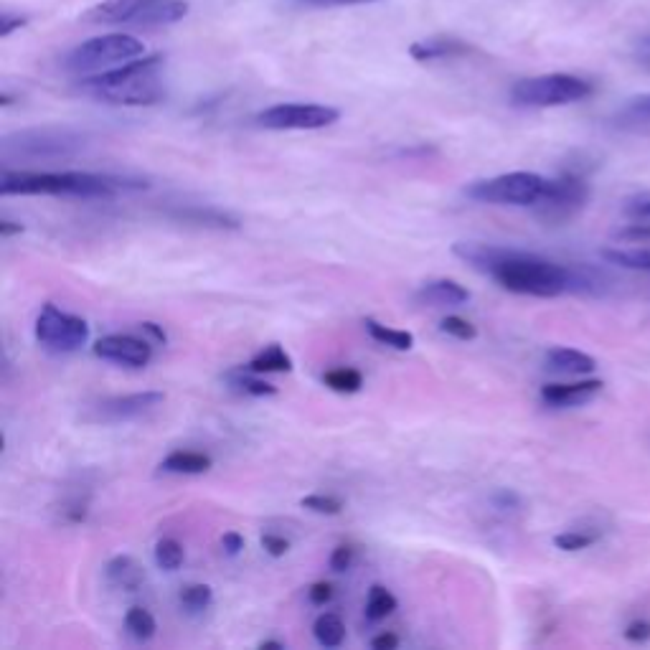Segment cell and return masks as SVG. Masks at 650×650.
<instances>
[{
	"label": "cell",
	"instance_id": "6da1fadb",
	"mask_svg": "<svg viewBox=\"0 0 650 650\" xmlns=\"http://www.w3.org/2000/svg\"><path fill=\"white\" fill-rule=\"evenodd\" d=\"M452 254L483 275L493 277L503 290L516 292V295L559 298L564 292H572L574 285L572 267L557 265V262L541 259L536 254L480 242H458L452 247Z\"/></svg>",
	"mask_w": 650,
	"mask_h": 650
},
{
	"label": "cell",
	"instance_id": "7a4b0ae2",
	"mask_svg": "<svg viewBox=\"0 0 650 650\" xmlns=\"http://www.w3.org/2000/svg\"><path fill=\"white\" fill-rule=\"evenodd\" d=\"M166 59L160 54H145L122 67L82 77L79 89L94 100L122 107H150L166 97V84L160 79Z\"/></svg>",
	"mask_w": 650,
	"mask_h": 650
},
{
	"label": "cell",
	"instance_id": "3957f363",
	"mask_svg": "<svg viewBox=\"0 0 650 650\" xmlns=\"http://www.w3.org/2000/svg\"><path fill=\"white\" fill-rule=\"evenodd\" d=\"M188 16L186 0H102L82 13L94 26H173Z\"/></svg>",
	"mask_w": 650,
	"mask_h": 650
},
{
	"label": "cell",
	"instance_id": "277c9868",
	"mask_svg": "<svg viewBox=\"0 0 650 650\" xmlns=\"http://www.w3.org/2000/svg\"><path fill=\"white\" fill-rule=\"evenodd\" d=\"M145 44L130 34H105L94 36V39L84 41V44L74 46L67 56H64V69L79 77H89V74H100L107 69H115L127 64V61L140 59L145 56Z\"/></svg>",
	"mask_w": 650,
	"mask_h": 650
},
{
	"label": "cell",
	"instance_id": "5b68a950",
	"mask_svg": "<svg viewBox=\"0 0 650 650\" xmlns=\"http://www.w3.org/2000/svg\"><path fill=\"white\" fill-rule=\"evenodd\" d=\"M87 145V138L69 127H36L23 133L3 138V155L6 158L26 160H56L69 158Z\"/></svg>",
	"mask_w": 650,
	"mask_h": 650
},
{
	"label": "cell",
	"instance_id": "8992f818",
	"mask_svg": "<svg viewBox=\"0 0 650 650\" xmlns=\"http://www.w3.org/2000/svg\"><path fill=\"white\" fill-rule=\"evenodd\" d=\"M592 84L574 74H541L513 84L511 100L521 107H562L587 100Z\"/></svg>",
	"mask_w": 650,
	"mask_h": 650
},
{
	"label": "cell",
	"instance_id": "52a82bcc",
	"mask_svg": "<svg viewBox=\"0 0 650 650\" xmlns=\"http://www.w3.org/2000/svg\"><path fill=\"white\" fill-rule=\"evenodd\" d=\"M587 199H590L587 178L579 171H564L554 181H546L541 199L534 204V214L544 224L562 226L584 209Z\"/></svg>",
	"mask_w": 650,
	"mask_h": 650
},
{
	"label": "cell",
	"instance_id": "ba28073f",
	"mask_svg": "<svg viewBox=\"0 0 650 650\" xmlns=\"http://www.w3.org/2000/svg\"><path fill=\"white\" fill-rule=\"evenodd\" d=\"M546 188V178L539 173L513 171L503 176L478 181L468 188L470 199L496 206H534Z\"/></svg>",
	"mask_w": 650,
	"mask_h": 650
},
{
	"label": "cell",
	"instance_id": "9c48e42d",
	"mask_svg": "<svg viewBox=\"0 0 650 650\" xmlns=\"http://www.w3.org/2000/svg\"><path fill=\"white\" fill-rule=\"evenodd\" d=\"M36 341L54 353H74L89 341V325L79 315L46 303L36 318Z\"/></svg>",
	"mask_w": 650,
	"mask_h": 650
},
{
	"label": "cell",
	"instance_id": "30bf717a",
	"mask_svg": "<svg viewBox=\"0 0 650 650\" xmlns=\"http://www.w3.org/2000/svg\"><path fill=\"white\" fill-rule=\"evenodd\" d=\"M341 110L315 102H285L272 105L257 115V125L265 130H323L336 125Z\"/></svg>",
	"mask_w": 650,
	"mask_h": 650
},
{
	"label": "cell",
	"instance_id": "8fae6325",
	"mask_svg": "<svg viewBox=\"0 0 650 650\" xmlns=\"http://www.w3.org/2000/svg\"><path fill=\"white\" fill-rule=\"evenodd\" d=\"M0 193L3 196H72V171H3Z\"/></svg>",
	"mask_w": 650,
	"mask_h": 650
},
{
	"label": "cell",
	"instance_id": "7c38bea8",
	"mask_svg": "<svg viewBox=\"0 0 650 650\" xmlns=\"http://www.w3.org/2000/svg\"><path fill=\"white\" fill-rule=\"evenodd\" d=\"M94 356L102 361H110V364L130 366V369H143V366L150 364L153 359V346L143 338L135 336H122V333H115V336H105L94 343Z\"/></svg>",
	"mask_w": 650,
	"mask_h": 650
},
{
	"label": "cell",
	"instance_id": "4fadbf2b",
	"mask_svg": "<svg viewBox=\"0 0 650 650\" xmlns=\"http://www.w3.org/2000/svg\"><path fill=\"white\" fill-rule=\"evenodd\" d=\"M163 402H166V394L160 392H135L125 394V397L102 399L97 404V419H102V422H127V419H138L143 414L155 412Z\"/></svg>",
	"mask_w": 650,
	"mask_h": 650
},
{
	"label": "cell",
	"instance_id": "5bb4252c",
	"mask_svg": "<svg viewBox=\"0 0 650 650\" xmlns=\"http://www.w3.org/2000/svg\"><path fill=\"white\" fill-rule=\"evenodd\" d=\"M470 300V292L455 280H430L414 292V303L425 308H458Z\"/></svg>",
	"mask_w": 650,
	"mask_h": 650
},
{
	"label": "cell",
	"instance_id": "9a60e30c",
	"mask_svg": "<svg viewBox=\"0 0 650 650\" xmlns=\"http://www.w3.org/2000/svg\"><path fill=\"white\" fill-rule=\"evenodd\" d=\"M602 392L600 379L574 381V384H546L541 389V399L549 407H577V404L590 402Z\"/></svg>",
	"mask_w": 650,
	"mask_h": 650
},
{
	"label": "cell",
	"instance_id": "2e32d148",
	"mask_svg": "<svg viewBox=\"0 0 650 650\" xmlns=\"http://www.w3.org/2000/svg\"><path fill=\"white\" fill-rule=\"evenodd\" d=\"M470 54V46L463 44L460 39L452 36H432V39L414 41L409 46V56L414 61H440V59H455V56Z\"/></svg>",
	"mask_w": 650,
	"mask_h": 650
},
{
	"label": "cell",
	"instance_id": "e0dca14e",
	"mask_svg": "<svg viewBox=\"0 0 650 650\" xmlns=\"http://www.w3.org/2000/svg\"><path fill=\"white\" fill-rule=\"evenodd\" d=\"M171 216L183 224L206 226V229H239L237 216L214 209V206H183V209L171 211Z\"/></svg>",
	"mask_w": 650,
	"mask_h": 650
},
{
	"label": "cell",
	"instance_id": "ac0fdd59",
	"mask_svg": "<svg viewBox=\"0 0 650 650\" xmlns=\"http://www.w3.org/2000/svg\"><path fill=\"white\" fill-rule=\"evenodd\" d=\"M105 577L112 587L122 592H138L145 584V569L135 562L133 557L120 554V557L110 559L105 567Z\"/></svg>",
	"mask_w": 650,
	"mask_h": 650
},
{
	"label": "cell",
	"instance_id": "d6986e66",
	"mask_svg": "<svg viewBox=\"0 0 650 650\" xmlns=\"http://www.w3.org/2000/svg\"><path fill=\"white\" fill-rule=\"evenodd\" d=\"M595 359H592L590 353L577 351V348H551L546 351V369L557 371V374H569V376H579V374H592L595 371Z\"/></svg>",
	"mask_w": 650,
	"mask_h": 650
},
{
	"label": "cell",
	"instance_id": "ffe728a7",
	"mask_svg": "<svg viewBox=\"0 0 650 650\" xmlns=\"http://www.w3.org/2000/svg\"><path fill=\"white\" fill-rule=\"evenodd\" d=\"M615 127L625 133H650V94H635L615 115Z\"/></svg>",
	"mask_w": 650,
	"mask_h": 650
},
{
	"label": "cell",
	"instance_id": "44dd1931",
	"mask_svg": "<svg viewBox=\"0 0 650 650\" xmlns=\"http://www.w3.org/2000/svg\"><path fill=\"white\" fill-rule=\"evenodd\" d=\"M211 465H214V460H211L209 455H204V452L176 450L171 452L168 458H163L160 470L173 475H204L209 473Z\"/></svg>",
	"mask_w": 650,
	"mask_h": 650
},
{
	"label": "cell",
	"instance_id": "7402d4cb",
	"mask_svg": "<svg viewBox=\"0 0 650 650\" xmlns=\"http://www.w3.org/2000/svg\"><path fill=\"white\" fill-rule=\"evenodd\" d=\"M247 369L254 371V374H287V371H292V359L285 348L272 343V346H267L265 351H259L257 356L249 361Z\"/></svg>",
	"mask_w": 650,
	"mask_h": 650
},
{
	"label": "cell",
	"instance_id": "603a6c76",
	"mask_svg": "<svg viewBox=\"0 0 650 650\" xmlns=\"http://www.w3.org/2000/svg\"><path fill=\"white\" fill-rule=\"evenodd\" d=\"M364 325L366 331H369V336L374 338L376 343H381V346H389L394 348V351H409V348L414 346V336L409 331H397V328H389V325L379 323V320L374 318H366Z\"/></svg>",
	"mask_w": 650,
	"mask_h": 650
},
{
	"label": "cell",
	"instance_id": "cb8c5ba5",
	"mask_svg": "<svg viewBox=\"0 0 650 650\" xmlns=\"http://www.w3.org/2000/svg\"><path fill=\"white\" fill-rule=\"evenodd\" d=\"M313 635L325 648H338V645L343 643V638H346V625H343V620L336 612H323V615L315 620Z\"/></svg>",
	"mask_w": 650,
	"mask_h": 650
},
{
	"label": "cell",
	"instance_id": "d4e9b609",
	"mask_svg": "<svg viewBox=\"0 0 650 650\" xmlns=\"http://www.w3.org/2000/svg\"><path fill=\"white\" fill-rule=\"evenodd\" d=\"M229 384H232V389H237V392L247 394V397H275L277 394L275 384L259 379V374H254V371L249 369L229 374Z\"/></svg>",
	"mask_w": 650,
	"mask_h": 650
},
{
	"label": "cell",
	"instance_id": "484cf974",
	"mask_svg": "<svg viewBox=\"0 0 650 650\" xmlns=\"http://www.w3.org/2000/svg\"><path fill=\"white\" fill-rule=\"evenodd\" d=\"M602 259L625 270L650 272V249H602Z\"/></svg>",
	"mask_w": 650,
	"mask_h": 650
},
{
	"label": "cell",
	"instance_id": "4316f807",
	"mask_svg": "<svg viewBox=\"0 0 650 650\" xmlns=\"http://www.w3.org/2000/svg\"><path fill=\"white\" fill-rule=\"evenodd\" d=\"M394 610H397V597L386 587H381V584H374L369 590V600H366V617H369L371 623H381Z\"/></svg>",
	"mask_w": 650,
	"mask_h": 650
},
{
	"label": "cell",
	"instance_id": "83f0119b",
	"mask_svg": "<svg viewBox=\"0 0 650 650\" xmlns=\"http://www.w3.org/2000/svg\"><path fill=\"white\" fill-rule=\"evenodd\" d=\"M125 628L135 640L148 643L155 635V630H158V625H155V617L145 607H130L125 615Z\"/></svg>",
	"mask_w": 650,
	"mask_h": 650
},
{
	"label": "cell",
	"instance_id": "f1b7e54d",
	"mask_svg": "<svg viewBox=\"0 0 650 650\" xmlns=\"http://www.w3.org/2000/svg\"><path fill=\"white\" fill-rule=\"evenodd\" d=\"M323 384L338 394H356L364 386V376L356 369H333L323 376Z\"/></svg>",
	"mask_w": 650,
	"mask_h": 650
},
{
	"label": "cell",
	"instance_id": "f546056e",
	"mask_svg": "<svg viewBox=\"0 0 650 650\" xmlns=\"http://www.w3.org/2000/svg\"><path fill=\"white\" fill-rule=\"evenodd\" d=\"M178 602L186 612H204L214 602V590L209 584H186L178 595Z\"/></svg>",
	"mask_w": 650,
	"mask_h": 650
},
{
	"label": "cell",
	"instance_id": "4dcf8cb0",
	"mask_svg": "<svg viewBox=\"0 0 650 650\" xmlns=\"http://www.w3.org/2000/svg\"><path fill=\"white\" fill-rule=\"evenodd\" d=\"M183 559H186V551H183V546L178 544L176 539H160L158 544H155V564H158L160 569L176 572L183 564Z\"/></svg>",
	"mask_w": 650,
	"mask_h": 650
},
{
	"label": "cell",
	"instance_id": "1f68e13d",
	"mask_svg": "<svg viewBox=\"0 0 650 650\" xmlns=\"http://www.w3.org/2000/svg\"><path fill=\"white\" fill-rule=\"evenodd\" d=\"M440 328L442 333L458 338V341H475V338H478V328H475L470 320L460 318V315H447V318H442Z\"/></svg>",
	"mask_w": 650,
	"mask_h": 650
},
{
	"label": "cell",
	"instance_id": "d6a6232c",
	"mask_svg": "<svg viewBox=\"0 0 650 650\" xmlns=\"http://www.w3.org/2000/svg\"><path fill=\"white\" fill-rule=\"evenodd\" d=\"M300 503H303V508H308V511H313V513H320V516H338V513L343 511L341 498L323 496V493H315V496H305Z\"/></svg>",
	"mask_w": 650,
	"mask_h": 650
},
{
	"label": "cell",
	"instance_id": "836d02e7",
	"mask_svg": "<svg viewBox=\"0 0 650 650\" xmlns=\"http://www.w3.org/2000/svg\"><path fill=\"white\" fill-rule=\"evenodd\" d=\"M600 539L597 534H587V531H564V534L554 536V546L562 551H582L592 546Z\"/></svg>",
	"mask_w": 650,
	"mask_h": 650
},
{
	"label": "cell",
	"instance_id": "e575fe53",
	"mask_svg": "<svg viewBox=\"0 0 650 650\" xmlns=\"http://www.w3.org/2000/svg\"><path fill=\"white\" fill-rule=\"evenodd\" d=\"M491 503H493V508H496V511L513 513V511H518V508H521V503H524V501H521V496H518L516 491H511V488H501V491L493 493Z\"/></svg>",
	"mask_w": 650,
	"mask_h": 650
},
{
	"label": "cell",
	"instance_id": "d590c367",
	"mask_svg": "<svg viewBox=\"0 0 650 650\" xmlns=\"http://www.w3.org/2000/svg\"><path fill=\"white\" fill-rule=\"evenodd\" d=\"M617 239H623V242H650V221H635L630 224L628 229L623 232H617Z\"/></svg>",
	"mask_w": 650,
	"mask_h": 650
},
{
	"label": "cell",
	"instance_id": "8d00e7d4",
	"mask_svg": "<svg viewBox=\"0 0 650 650\" xmlns=\"http://www.w3.org/2000/svg\"><path fill=\"white\" fill-rule=\"evenodd\" d=\"M23 26H28V16H21V13L13 11L0 13V36H3V39H8L13 31H21Z\"/></svg>",
	"mask_w": 650,
	"mask_h": 650
},
{
	"label": "cell",
	"instance_id": "74e56055",
	"mask_svg": "<svg viewBox=\"0 0 650 650\" xmlns=\"http://www.w3.org/2000/svg\"><path fill=\"white\" fill-rule=\"evenodd\" d=\"M353 559H356V549L353 546H336L331 554V569L333 572H346V569H351Z\"/></svg>",
	"mask_w": 650,
	"mask_h": 650
},
{
	"label": "cell",
	"instance_id": "f35d334b",
	"mask_svg": "<svg viewBox=\"0 0 650 650\" xmlns=\"http://www.w3.org/2000/svg\"><path fill=\"white\" fill-rule=\"evenodd\" d=\"M262 549L270 554V557L280 559L285 557L287 551H290V541L285 539V536H277V534H265L262 536Z\"/></svg>",
	"mask_w": 650,
	"mask_h": 650
},
{
	"label": "cell",
	"instance_id": "ab89813d",
	"mask_svg": "<svg viewBox=\"0 0 650 650\" xmlns=\"http://www.w3.org/2000/svg\"><path fill=\"white\" fill-rule=\"evenodd\" d=\"M623 635L630 643H645V640L650 638V623L648 620H633V623L623 630Z\"/></svg>",
	"mask_w": 650,
	"mask_h": 650
},
{
	"label": "cell",
	"instance_id": "60d3db41",
	"mask_svg": "<svg viewBox=\"0 0 650 650\" xmlns=\"http://www.w3.org/2000/svg\"><path fill=\"white\" fill-rule=\"evenodd\" d=\"M298 3L308 8H343V6H364V3H376V0H298Z\"/></svg>",
	"mask_w": 650,
	"mask_h": 650
},
{
	"label": "cell",
	"instance_id": "b9f144b4",
	"mask_svg": "<svg viewBox=\"0 0 650 650\" xmlns=\"http://www.w3.org/2000/svg\"><path fill=\"white\" fill-rule=\"evenodd\" d=\"M308 597L313 605H328V602L333 600V584L328 582H315L313 587L308 590Z\"/></svg>",
	"mask_w": 650,
	"mask_h": 650
},
{
	"label": "cell",
	"instance_id": "7bdbcfd3",
	"mask_svg": "<svg viewBox=\"0 0 650 650\" xmlns=\"http://www.w3.org/2000/svg\"><path fill=\"white\" fill-rule=\"evenodd\" d=\"M625 211H628L630 219L650 221V196H640V199L630 201V204L625 206Z\"/></svg>",
	"mask_w": 650,
	"mask_h": 650
},
{
	"label": "cell",
	"instance_id": "ee69618b",
	"mask_svg": "<svg viewBox=\"0 0 650 650\" xmlns=\"http://www.w3.org/2000/svg\"><path fill=\"white\" fill-rule=\"evenodd\" d=\"M221 546H224V551L229 557H237L239 551L244 549V536L237 534V531H226V534L221 536Z\"/></svg>",
	"mask_w": 650,
	"mask_h": 650
},
{
	"label": "cell",
	"instance_id": "f6af8a7d",
	"mask_svg": "<svg viewBox=\"0 0 650 650\" xmlns=\"http://www.w3.org/2000/svg\"><path fill=\"white\" fill-rule=\"evenodd\" d=\"M635 59H638L640 67L650 69V36H643V39L635 44Z\"/></svg>",
	"mask_w": 650,
	"mask_h": 650
},
{
	"label": "cell",
	"instance_id": "bcb514c9",
	"mask_svg": "<svg viewBox=\"0 0 650 650\" xmlns=\"http://www.w3.org/2000/svg\"><path fill=\"white\" fill-rule=\"evenodd\" d=\"M399 645V638L394 633H381L371 640V648L374 650H394Z\"/></svg>",
	"mask_w": 650,
	"mask_h": 650
},
{
	"label": "cell",
	"instance_id": "7dc6e473",
	"mask_svg": "<svg viewBox=\"0 0 650 650\" xmlns=\"http://www.w3.org/2000/svg\"><path fill=\"white\" fill-rule=\"evenodd\" d=\"M140 328H143V331L148 333V336L153 338L155 343H166L168 341L166 331H163V328H160L158 323H140Z\"/></svg>",
	"mask_w": 650,
	"mask_h": 650
},
{
	"label": "cell",
	"instance_id": "c3c4849f",
	"mask_svg": "<svg viewBox=\"0 0 650 650\" xmlns=\"http://www.w3.org/2000/svg\"><path fill=\"white\" fill-rule=\"evenodd\" d=\"M21 232H23V226L16 224V221H8V219L0 221V237L3 239L13 237V234H21Z\"/></svg>",
	"mask_w": 650,
	"mask_h": 650
},
{
	"label": "cell",
	"instance_id": "681fc988",
	"mask_svg": "<svg viewBox=\"0 0 650 650\" xmlns=\"http://www.w3.org/2000/svg\"><path fill=\"white\" fill-rule=\"evenodd\" d=\"M259 648L262 650H282L285 648V643H282V640H262V643H259Z\"/></svg>",
	"mask_w": 650,
	"mask_h": 650
}]
</instances>
